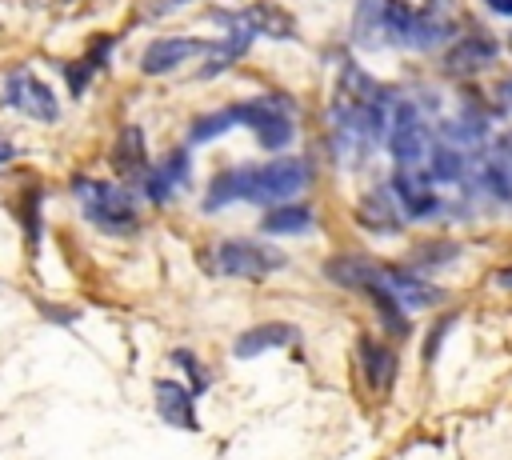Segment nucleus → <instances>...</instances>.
<instances>
[{
	"label": "nucleus",
	"mask_w": 512,
	"mask_h": 460,
	"mask_svg": "<svg viewBox=\"0 0 512 460\" xmlns=\"http://www.w3.org/2000/svg\"><path fill=\"white\" fill-rule=\"evenodd\" d=\"M388 112H392V92L380 88L360 68H344L336 100H332V148H336V160L360 164L364 156H372L380 148V140H384Z\"/></svg>",
	"instance_id": "1"
},
{
	"label": "nucleus",
	"mask_w": 512,
	"mask_h": 460,
	"mask_svg": "<svg viewBox=\"0 0 512 460\" xmlns=\"http://www.w3.org/2000/svg\"><path fill=\"white\" fill-rule=\"evenodd\" d=\"M72 196L84 212L88 224H96L100 232L108 236H128L136 232V204H132V192L124 184H112V180H88V176H76L72 180Z\"/></svg>",
	"instance_id": "2"
},
{
	"label": "nucleus",
	"mask_w": 512,
	"mask_h": 460,
	"mask_svg": "<svg viewBox=\"0 0 512 460\" xmlns=\"http://www.w3.org/2000/svg\"><path fill=\"white\" fill-rule=\"evenodd\" d=\"M312 184V164L304 156H276L268 164H248V200L284 204Z\"/></svg>",
	"instance_id": "3"
},
{
	"label": "nucleus",
	"mask_w": 512,
	"mask_h": 460,
	"mask_svg": "<svg viewBox=\"0 0 512 460\" xmlns=\"http://www.w3.org/2000/svg\"><path fill=\"white\" fill-rule=\"evenodd\" d=\"M384 136H388V152H392L396 164H424L428 144H432V132H428V120L416 108V100L392 96V112H388Z\"/></svg>",
	"instance_id": "4"
},
{
	"label": "nucleus",
	"mask_w": 512,
	"mask_h": 460,
	"mask_svg": "<svg viewBox=\"0 0 512 460\" xmlns=\"http://www.w3.org/2000/svg\"><path fill=\"white\" fill-rule=\"evenodd\" d=\"M212 268L220 276H240V280H260L276 268H284V252L256 244V240H220L212 248Z\"/></svg>",
	"instance_id": "5"
},
{
	"label": "nucleus",
	"mask_w": 512,
	"mask_h": 460,
	"mask_svg": "<svg viewBox=\"0 0 512 460\" xmlns=\"http://www.w3.org/2000/svg\"><path fill=\"white\" fill-rule=\"evenodd\" d=\"M232 108H236V124H248L268 152H276L292 140V120H288L292 108L284 96H260V100H244Z\"/></svg>",
	"instance_id": "6"
},
{
	"label": "nucleus",
	"mask_w": 512,
	"mask_h": 460,
	"mask_svg": "<svg viewBox=\"0 0 512 460\" xmlns=\"http://www.w3.org/2000/svg\"><path fill=\"white\" fill-rule=\"evenodd\" d=\"M392 192H396L408 220H428V216L448 208L436 192V180L424 172V164H400L396 176H392Z\"/></svg>",
	"instance_id": "7"
},
{
	"label": "nucleus",
	"mask_w": 512,
	"mask_h": 460,
	"mask_svg": "<svg viewBox=\"0 0 512 460\" xmlns=\"http://www.w3.org/2000/svg\"><path fill=\"white\" fill-rule=\"evenodd\" d=\"M4 104L16 108V112H24V116L36 120V124H52V120L60 116L52 88H48L44 80H36L28 68H16V72L4 76Z\"/></svg>",
	"instance_id": "8"
},
{
	"label": "nucleus",
	"mask_w": 512,
	"mask_h": 460,
	"mask_svg": "<svg viewBox=\"0 0 512 460\" xmlns=\"http://www.w3.org/2000/svg\"><path fill=\"white\" fill-rule=\"evenodd\" d=\"M200 52H212V44H208V40H196V36H160V40H152V44L144 48L140 68H144L148 76H160V72H172V68H180L188 56H200Z\"/></svg>",
	"instance_id": "9"
},
{
	"label": "nucleus",
	"mask_w": 512,
	"mask_h": 460,
	"mask_svg": "<svg viewBox=\"0 0 512 460\" xmlns=\"http://www.w3.org/2000/svg\"><path fill=\"white\" fill-rule=\"evenodd\" d=\"M184 184H188V152H184V148L168 152L156 168H144V172H140V188H144V196H148L152 204L172 200V192H180Z\"/></svg>",
	"instance_id": "10"
},
{
	"label": "nucleus",
	"mask_w": 512,
	"mask_h": 460,
	"mask_svg": "<svg viewBox=\"0 0 512 460\" xmlns=\"http://www.w3.org/2000/svg\"><path fill=\"white\" fill-rule=\"evenodd\" d=\"M380 284H384L404 308H428V304H440V300H444V292L432 288L428 280H420V272H412V268L380 264Z\"/></svg>",
	"instance_id": "11"
},
{
	"label": "nucleus",
	"mask_w": 512,
	"mask_h": 460,
	"mask_svg": "<svg viewBox=\"0 0 512 460\" xmlns=\"http://www.w3.org/2000/svg\"><path fill=\"white\" fill-rule=\"evenodd\" d=\"M296 340H300V332H296L292 324H284V320H268V324H256V328L240 332V336L232 340V356L248 360V356L272 352V348H288V344H296Z\"/></svg>",
	"instance_id": "12"
},
{
	"label": "nucleus",
	"mask_w": 512,
	"mask_h": 460,
	"mask_svg": "<svg viewBox=\"0 0 512 460\" xmlns=\"http://www.w3.org/2000/svg\"><path fill=\"white\" fill-rule=\"evenodd\" d=\"M152 396H156V412H160V420L164 424H172V428H200V420H196V408H192V392L184 388V384H176V380H156L152 384Z\"/></svg>",
	"instance_id": "13"
},
{
	"label": "nucleus",
	"mask_w": 512,
	"mask_h": 460,
	"mask_svg": "<svg viewBox=\"0 0 512 460\" xmlns=\"http://www.w3.org/2000/svg\"><path fill=\"white\" fill-rule=\"evenodd\" d=\"M492 60H496V44H492L488 36H468V40H460V44L448 48L444 72H452V76H472V72H484Z\"/></svg>",
	"instance_id": "14"
},
{
	"label": "nucleus",
	"mask_w": 512,
	"mask_h": 460,
	"mask_svg": "<svg viewBox=\"0 0 512 460\" xmlns=\"http://www.w3.org/2000/svg\"><path fill=\"white\" fill-rule=\"evenodd\" d=\"M360 364H364V380L376 388V392H388L392 388V376H396V352L380 340H360Z\"/></svg>",
	"instance_id": "15"
},
{
	"label": "nucleus",
	"mask_w": 512,
	"mask_h": 460,
	"mask_svg": "<svg viewBox=\"0 0 512 460\" xmlns=\"http://www.w3.org/2000/svg\"><path fill=\"white\" fill-rule=\"evenodd\" d=\"M112 164L120 176H140L148 168V156H144V132L136 124H128L112 148Z\"/></svg>",
	"instance_id": "16"
},
{
	"label": "nucleus",
	"mask_w": 512,
	"mask_h": 460,
	"mask_svg": "<svg viewBox=\"0 0 512 460\" xmlns=\"http://www.w3.org/2000/svg\"><path fill=\"white\" fill-rule=\"evenodd\" d=\"M264 232H276V236H288V232H308L312 228V208H304V204H280V208H272L264 220Z\"/></svg>",
	"instance_id": "17"
},
{
	"label": "nucleus",
	"mask_w": 512,
	"mask_h": 460,
	"mask_svg": "<svg viewBox=\"0 0 512 460\" xmlns=\"http://www.w3.org/2000/svg\"><path fill=\"white\" fill-rule=\"evenodd\" d=\"M360 224L372 228V232H400V220H392V204L384 192H372L364 204H360Z\"/></svg>",
	"instance_id": "18"
},
{
	"label": "nucleus",
	"mask_w": 512,
	"mask_h": 460,
	"mask_svg": "<svg viewBox=\"0 0 512 460\" xmlns=\"http://www.w3.org/2000/svg\"><path fill=\"white\" fill-rule=\"evenodd\" d=\"M228 128H236V108H220V112L196 116L192 128H188V140H192V144H204V140H212V136H220V132H228Z\"/></svg>",
	"instance_id": "19"
},
{
	"label": "nucleus",
	"mask_w": 512,
	"mask_h": 460,
	"mask_svg": "<svg viewBox=\"0 0 512 460\" xmlns=\"http://www.w3.org/2000/svg\"><path fill=\"white\" fill-rule=\"evenodd\" d=\"M248 20H252L256 32H272V36H288V32H292V16H284V12L272 8V4L248 8Z\"/></svg>",
	"instance_id": "20"
},
{
	"label": "nucleus",
	"mask_w": 512,
	"mask_h": 460,
	"mask_svg": "<svg viewBox=\"0 0 512 460\" xmlns=\"http://www.w3.org/2000/svg\"><path fill=\"white\" fill-rule=\"evenodd\" d=\"M16 212H20V220H24V236H28V252H36V244H40V188H28Z\"/></svg>",
	"instance_id": "21"
},
{
	"label": "nucleus",
	"mask_w": 512,
	"mask_h": 460,
	"mask_svg": "<svg viewBox=\"0 0 512 460\" xmlns=\"http://www.w3.org/2000/svg\"><path fill=\"white\" fill-rule=\"evenodd\" d=\"M456 256H460L456 244H424V248H416L412 264H416V268H424V264H448V260H456Z\"/></svg>",
	"instance_id": "22"
},
{
	"label": "nucleus",
	"mask_w": 512,
	"mask_h": 460,
	"mask_svg": "<svg viewBox=\"0 0 512 460\" xmlns=\"http://www.w3.org/2000/svg\"><path fill=\"white\" fill-rule=\"evenodd\" d=\"M172 360H176L180 368H188V376H192V392H204V388H208V372H204V364H200L188 348H176Z\"/></svg>",
	"instance_id": "23"
},
{
	"label": "nucleus",
	"mask_w": 512,
	"mask_h": 460,
	"mask_svg": "<svg viewBox=\"0 0 512 460\" xmlns=\"http://www.w3.org/2000/svg\"><path fill=\"white\" fill-rule=\"evenodd\" d=\"M64 72H68V88H72V96H80V92L88 88V76H92V64H88V60H80V64H68Z\"/></svg>",
	"instance_id": "24"
},
{
	"label": "nucleus",
	"mask_w": 512,
	"mask_h": 460,
	"mask_svg": "<svg viewBox=\"0 0 512 460\" xmlns=\"http://www.w3.org/2000/svg\"><path fill=\"white\" fill-rule=\"evenodd\" d=\"M452 324H456V316H444V320H440V324H436V328L428 332V344H424V356H428V360L436 356V348H440V336H444V332H448Z\"/></svg>",
	"instance_id": "25"
},
{
	"label": "nucleus",
	"mask_w": 512,
	"mask_h": 460,
	"mask_svg": "<svg viewBox=\"0 0 512 460\" xmlns=\"http://www.w3.org/2000/svg\"><path fill=\"white\" fill-rule=\"evenodd\" d=\"M40 312H44V320H60V324H76L80 320L76 308H60V304H44Z\"/></svg>",
	"instance_id": "26"
},
{
	"label": "nucleus",
	"mask_w": 512,
	"mask_h": 460,
	"mask_svg": "<svg viewBox=\"0 0 512 460\" xmlns=\"http://www.w3.org/2000/svg\"><path fill=\"white\" fill-rule=\"evenodd\" d=\"M12 156H16V144H12V140H8L4 132H0V164H8Z\"/></svg>",
	"instance_id": "27"
},
{
	"label": "nucleus",
	"mask_w": 512,
	"mask_h": 460,
	"mask_svg": "<svg viewBox=\"0 0 512 460\" xmlns=\"http://www.w3.org/2000/svg\"><path fill=\"white\" fill-rule=\"evenodd\" d=\"M492 12H500V16H512V0H484Z\"/></svg>",
	"instance_id": "28"
},
{
	"label": "nucleus",
	"mask_w": 512,
	"mask_h": 460,
	"mask_svg": "<svg viewBox=\"0 0 512 460\" xmlns=\"http://www.w3.org/2000/svg\"><path fill=\"white\" fill-rule=\"evenodd\" d=\"M492 280H496V284H500V288H512V268H500V272H496V276H492Z\"/></svg>",
	"instance_id": "29"
}]
</instances>
